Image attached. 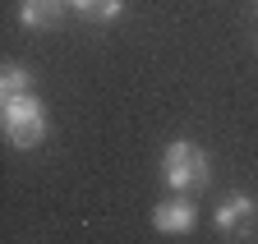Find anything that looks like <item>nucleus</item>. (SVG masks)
<instances>
[{
    "instance_id": "nucleus-1",
    "label": "nucleus",
    "mask_w": 258,
    "mask_h": 244,
    "mask_svg": "<svg viewBox=\"0 0 258 244\" xmlns=\"http://www.w3.org/2000/svg\"><path fill=\"white\" fill-rule=\"evenodd\" d=\"M161 180H166L175 194L208 189V180H212L208 152H203V147H194V143H184V138H175L166 152H161Z\"/></svg>"
},
{
    "instance_id": "nucleus-2",
    "label": "nucleus",
    "mask_w": 258,
    "mask_h": 244,
    "mask_svg": "<svg viewBox=\"0 0 258 244\" xmlns=\"http://www.w3.org/2000/svg\"><path fill=\"white\" fill-rule=\"evenodd\" d=\"M5 134H10L14 147H37L46 138V111L32 93L5 97Z\"/></svg>"
},
{
    "instance_id": "nucleus-3",
    "label": "nucleus",
    "mask_w": 258,
    "mask_h": 244,
    "mask_svg": "<svg viewBox=\"0 0 258 244\" xmlns=\"http://www.w3.org/2000/svg\"><path fill=\"white\" fill-rule=\"evenodd\" d=\"M194 221H199V212H194L189 198H166V203L152 207V226H157L161 235H189Z\"/></svg>"
},
{
    "instance_id": "nucleus-4",
    "label": "nucleus",
    "mask_w": 258,
    "mask_h": 244,
    "mask_svg": "<svg viewBox=\"0 0 258 244\" xmlns=\"http://www.w3.org/2000/svg\"><path fill=\"white\" fill-rule=\"evenodd\" d=\"M253 217H258V203H253L249 194H231L226 203H217V230H221V235H240V230H249Z\"/></svg>"
},
{
    "instance_id": "nucleus-5",
    "label": "nucleus",
    "mask_w": 258,
    "mask_h": 244,
    "mask_svg": "<svg viewBox=\"0 0 258 244\" xmlns=\"http://www.w3.org/2000/svg\"><path fill=\"white\" fill-rule=\"evenodd\" d=\"M70 0H19V23L23 28H55Z\"/></svg>"
},
{
    "instance_id": "nucleus-6",
    "label": "nucleus",
    "mask_w": 258,
    "mask_h": 244,
    "mask_svg": "<svg viewBox=\"0 0 258 244\" xmlns=\"http://www.w3.org/2000/svg\"><path fill=\"white\" fill-rule=\"evenodd\" d=\"M28 93V69L23 65H5L0 69V97H19Z\"/></svg>"
},
{
    "instance_id": "nucleus-7",
    "label": "nucleus",
    "mask_w": 258,
    "mask_h": 244,
    "mask_svg": "<svg viewBox=\"0 0 258 244\" xmlns=\"http://www.w3.org/2000/svg\"><path fill=\"white\" fill-rule=\"evenodd\" d=\"M120 14H124V0H97V10H92L97 23H111V19H120Z\"/></svg>"
},
{
    "instance_id": "nucleus-8",
    "label": "nucleus",
    "mask_w": 258,
    "mask_h": 244,
    "mask_svg": "<svg viewBox=\"0 0 258 244\" xmlns=\"http://www.w3.org/2000/svg\"><path fill=\"white\" fill-rule=\"evenodd\" d=\"M70 10H79V14H92V10H97V0H70Z\"/></svg>"
},
{
    "instance_id": "nucleus-9",
    "label": "nucleus",
    "mask_w": 258,
    "mask_h": 244,
    "mask_svg": "<svg viewBox=\"0 0 258 244\" xmlns=\"http://www.w3.org/2000/svg\"><path fill=\"white\" fill-rule=\"evenodd\" d=\"M253 5H258V0H253Z\"/></svg>"
}]
</instances>
